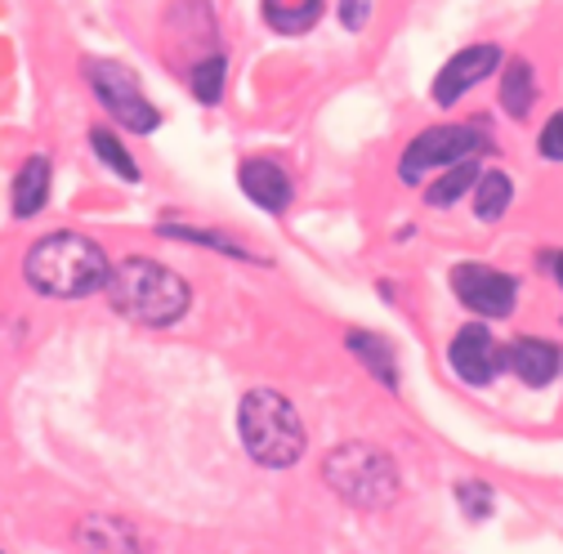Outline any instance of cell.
<instances>
[{"label":"cell","mask_w":563,"mask_h":554,"mask_svg":"<svg viewBox=\"0 0 563 554\" xmlns=\"http://www.w3.org/2000/svg\"><path fill=\"white\" fill-rule=\"evenodd\" d=\"M49 197V162L45 157H32L23 170H19V184H14V215L27 220L36 215Z\"/></svg>","instance_id":"cell-13"},{"label":"cell","mask_w":563,"mask_h":554,"mask_svg":"<svg viewBox=\"0 0 563 554\" xmlns=\"http://www.w3.org/2000/svg\"><path fill=\"white\" fill-rule=\"evenodd\" d=\"M242 188H246V197L260 206V211H273V215H282L291 206V175L282 170L277 162H268V157H255V162H246L242 166Z\"/></svg>","instance_id":"cell-11"},{"label":"cell","mask_w":563,"mask_h":554,"mask_svg":"<svg viewBox=\"0 0 563 554\" xmlns=\"http://www.w3.org/2000/svg\"><path fill=\"white\" fill-rule=\"evenodd\" d=\"M322 478L335 497H344L358 510H385L398 497V469L380 447L344 443L322 461Z\"/></svg>","instance_id":"cell-4"},{"label":"cell","mask_w":563,"mask_h":554,"mask_svg":"<svg viewBox=\"0 0 563 554\" xmlns=\"http://www.w3.org/2000/svg\"><path fill=\"white\" fill-rule=\"evenodd\" d=\"M456 501L465 506L470 519H487V514H492V488H487V483H461Z\"/></svg>","instance_id":"cell-21"},{"label":"cell","mask_w":563,"mask_h":554,"mask_svg":"<svg viewBox=\"0 0 563 554\" xmlns=\"http://www.w3.org/2000/svg\"><path fill=\"white\" fill-rule=\"evenodd\" d=\"M372 19V0H340V23L349 32H363Z\"/></svg>","instance_id":"cell-23"},{"label":"cell","mask_w":563,"mask_h":554,"mask_svg":"<svg viewBox=\"0 0 563 554\" xmlns=\"http://www.w3.org/2000/svg\"><path fill=\"white\" fill-rule=\"evenodd\" d=\"M497 63H501V49L492 45V41L465 45L461 54H452V58L443 63V73H439V81H434V103H439V108H452V103H456L465 90H474Z\"/></svg>","instance_id":"cell-8"},{"label":"cell","mask_w":563,"mask_h":554,"mask_svg":"<svg viewBox=\"0 0 563 554\" xmlns=\"http://www.w3.org/2000/svg\"><path fill=\"white\" fill-rule=\"evenodd\" d=\"M478 175H483V170H478V162H474V157H465V162H456V166H452V170H448V175L426 192V201H430V206H452V201H461V197L478 184Z\"/></svg>","instance_id":"cell-17"},{"label":"cell","mask_w":563,"mask_h":554,"mask_svg":"<svg viewBox=\"0 0 563 554\" xmlns=\"http://www.w3.org/2000/svg\"><path fill=\"white\" fill-rule=\"evenodd\" d=\"M27 287L49 300H86L108 287L112 264L99 242L81 233H49L27 251Z\"/></svg>","instance_id":"cell-1"},{"label":"cell","mask_w":563,"mask_h":554,"mask_svg":"<svg viewBox=\"0 0 563 554\" xmlns=\"http://www.w3.org/2000/svg\"><path fill=\"white\" fill-rule=\"evenodd\" d=\"M349 350H354L363 363H367V372L380 380V385H389V389H398V372H394V350L385 340H376V335H363V331H349Z\"/></svg>","instance_id":"cell-15"},{"label":"cell","mask_w":563,"mask_h":554,"mask_svg":"<svg viewBox=\"0 0 563 554\" xmlns=\"http://www.w3.org/2000/svg\"><path fill=\"white\" fill-rule=\"evenodd\" d=\"M81 541H86V550H139L134 545V532L121 528V523H112V519H90L81 528Z\"/></svg>","instance_id":"cell-18"},{"label":"cell","mask_w":563,"mask_h":554,"mask_svg":"<svg viewBox=\"0 0 563 554\" xmlns=\"http://www.w3.org/2000/svg\"><path fill=\"white\" fill-rule=\"evenodd\" d=\"M90 144H95V153L103 157V166H112V170H117L121 179H130V184L139 179V166L130 162V153H125V148L117 144V138H112L108 130H90Z\"/></svg>","instance_id":"cell-20"},{"label":"cell","mask_w":563,"mask_h":554,"mask_svg":"<svg viewBox=\"0 0 563 554\" xmlns=\"http://www.w3.org/2000/svg\"><path fill=\"white\" fill-rule=\"evenodd\" d=\"M86 77H90V90L99 95V103L134 134H153L162 125V112L144 99V90H139V77L130 73V67L121 63H86Z\"/></svg>","instance_id":"cell-6"},{"label":"cell","mask_w":563,"mask_h":554,"mask_svg":"<svg viewBox=\"0 0 563 554\" xmlns=\"http://www.w3.org/2000/svg\"><path fill=\"white\" fill-rule=\"evenodd\" d=\"M537 148H541L545 162H563V112H554V117L545 121V130H541V138H537Z\"/></svg>","instance_id":"cell-22"},{"label":"cell","mask_w":563,"mask_h":554,"mask_svg":"<svg viewBox=\"0 0 563 554\" xmlns=\"http://www.w3.org/2000/svg\"><path fill=\"white\" fill-rule=\"evenodd\" d=\"M448 363H452V372L465 385H487L492 376L506 367L501 354H497V344H492L487 326H461L456 340H452V350H448Z\"/></svg>","instance_id":"cell-9"},{"label":"cell","mask_w":563,"mask_h":554,"mask_svg":"<svg viewBox=\"0 0 563 554\" xmlns=\"http://www.w3.org/2000/svg\"><path fill=\"white\" fill-rule=\"evenodd\" d=\"M318 14H322V0H264V19L282 36L309 32L318 23Z\"/></svg>","instance_id":"cell-12"},{"label":"cell","mask_w":563,"mask_h":554,"mask_svg":"<svg viewBox=\"0 0 563 554\" xmlns=\"http://www.w3.org/2000/svg\"><path fill=\"white\" fill-rule=\"evenodd\" d=\"M103 291H108L112 309L139 326H170L188 313V300H192L184 277L148 255H125L112 268Z\"/></svg>","instance_id":"cell-2"},{"label":"cell","mask_w":563,"mask_h":554,"mask_svg":"<svg viewBox=\"0 0 563 554\" xmlns=\"http://www.w3.org/2000/svg\"><path fill=\"white\" fill-rule=\"evenodd\" d=\"M478 153H487V130L483 125H434V130L416 134L407 144V153L398 162V175L407 184H416L434 166H456V162L478 157Z\"/></svg>","instance_id":"cell-5"},{"label":"cell","mask_w":563,"mask_h":554,"mask_svg":"<svg viewBox=\"0 0 563 554\" xmlns=\"http://www.w3.org/2000/svg\"><path fill=\"white\" fill-rule=\"evenodd\" d=\"M510 197H515L510 175H501V170H483L478 184H474V215H478L483 224L501 220V215H506V206H510Z\"/></svg>","instance_id":"cell-14"},{"label":"cell","mask_w":563,"mask_h":554,"mask_svg":"<svg viewBox=\"0 0 563 554\" xmlns=\"http://www.w3.org/2000/svg\"><path fill=\"white\" fill-rule=\"evenodd\" d=\"M452 291L478 318H510L515 304H519V282H515L510 273L487 268V264H461V268H452Z\"/></svg>","instance_id":"cell-7"},{"label":"cell","mask_w":563,"mask_h":554,"mask_svg":"<svg viewBox=\"0 0 563 554\" xmlns=\"http://www.w3.org/2000/svg\"><path fill=\"white\" fill-rule=\"evenodd\" d=\"M238 430L251 452V461L268 469H287L305 456V425L296 407L282 398L277 389H251L238 407Z\"/></svg>","instance_id":"cell-3"},{"label":"cell","mask_w":563,"mask_h":554,"mask_svg":"<svg viewBox=\"0 0 563 554\" xmlns=\"http://www.w3.org/2000/svg\"><path fill=\"white\" fill-rule=\"evenodd\" d=\"M532 99H537L532 67H528L523 58H515V63L506 67V81H501V103H506V112H510L515 121H523L528 108H532Z\"/></svg>","instance_id":"cell-16"},{"label":"cell","mask_w":563,"mask_h":554,"mask_svg":"<svg viewBox=\"0 0 563 554\" xmlns=\"http://www.w3.org/2000/svg\"><path fill=\"white\" fill-rule=\"evenodd\" d=\"M501 363L523 380V385H532V389H541V385H550L554 376H559V367H563V354H559V344H545V340H532V335H523V340H515L510 350L501 354Z\"/></svg>","instance_id":"cell-10"},{"label":"cell","mask_w":563,"mask_h":554,"mask_svg":"<svg viewBox=\"0 0 563 554\" xmlns=\"http://www.w3.org/2000/svg\"><path fill=\"white\" fill-rule=\"evenodd\" d=\"M554 277H559V287H563V255H554Z\"/></svg>","instance_id":"cell-24"},{"label":"cell","mask_w":563,"mask_h":554,"mask_svg":"<svg viewBox=\"0 0 563 554\" xmlns=\"http://www.w3.org/2000/svg\"><path fill=\"white\" fill-rule=\"evenodd\" d=\"M224 58L220 54H210L206 63H197L192 67V95L201 99V103H220V95H224Z\"/></svg>","instance_id":"cell-19"}]
</instances>
